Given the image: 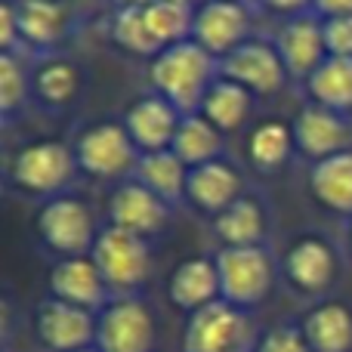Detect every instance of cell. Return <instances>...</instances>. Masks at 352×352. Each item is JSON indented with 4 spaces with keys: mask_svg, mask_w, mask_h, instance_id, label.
Listing matches in <instances>:
<instances>
[{
    "mask_svg": "<svg viewBox=\"0 0 352 352\" xmlns=\"http://www.w3.org/2000/svg\"><path fill=\"white\" fill-rule=\"evenodd\" d=\"M219 78V62L198 47L195 41H182L161 50L148 59V84L158 96L173 102L182 115H195L204 102L210 84Z\"/></svg>",
    "mask_w": 352,
    "mask_h": 352,
    "instance_id": "obj_1",
    "label": "cell"
},
{
    "mask_svg": "<svg viewBox=\"0 0 352 352\" xmlns=\"http://www.w3.org/2000/svg\"><path fill=\"white\" fill-rule=\"evenodd\" d=\"M80 173L74 148L59 140H34L19 146L6 164V179L19 195L50 201L72 188L74 176Z\"/></svg>",
    "mask_w": 352,
    "mask_h": 352,
    "instance_id": "obj_2",
    "label": "cell"
},
{
    "mask_svg": "<svg viewBox=\"0 0 352 352\" xmlns=\"http://www.w3.org/2000/svg\"><path fill=\"white\" fill-rule=\"evenodd\" d=\"M102 226L96 223V213L84 198L65 192L43 201L34 213V235L56 260L68 256H87L96 244Z\"/></svg>",
    "mask_w": 352,
    "mask_h": 352,
    "instance_id": "obj_3",
    "label": "cell"
},
{
    "mask_svg": "<svg viewBox=\"0 0 352 352\" xmlns=\"http://www.w3.org/2000/svg\"><path fill=\"white\" fill-rule=\"evenodd\" d=\"M111 297H136L152 278V248L146 238L105 223L90 250Z\"/></svg>",
    "mask_w": 352,
    "mask_h": 352,
    "instance_id": "obj_4",
    "label": "cell"
},
{
    "mask_svg": "<svg viewBox=\"0 0 352 352\" xmlns=\"http://www.w3.org/2000/svg\"><path fill=\"white\" fill-rule=\"evenodd\" d=\"M260 337L263 334L248 309L217 300L186 316L182 352H256Z\"/></svg>",
    "mask_w": 352,
    "mask_h": 352,
    "instance_id": "obj_5",
    "label": "cell"
},
{
    "mask_svg": "<svg viewBox=\"0 0 352 352\" xmlns=\"http://www.w3.org/2000/svg\"><path fill=\"white\" fill-rule=\"evenodd\" d=\"M84 176L102 182H127L140 164V148L121 121H96L84 127L72 142Z\"/></svg>",
    "mask_w": 352,
    "mask_h": 352,
    "instance_id": "obj_6",
    "label": "cell"
},
{
    "mask_svg": "<svg viewBox=\"0 0 352 352\" xmlns=\"http://www.w3.org/2000/svg\"><path fill=\"white\" fill-rule=\"evenodd\" d=\"M219 269L223 300L238 309H256L272 294L275 285V260L269 248H219L213 254Z\"/></svg>",
    "mask_w": 352,
    "mask_h": 352,
    "instance_id": "obj_7",
    "label": "cell"
},
{
    "mask_svg": "<svg viewBox=\"0 0 352 352\" xmlns=\"http://www.w3.org/2000/svg\"><path fill=\"white\" fill-rule=\"evenodd\" d=\"M158 346V322L146 300L115 297L96 324V349L99 352H155Z\"/></svg>",
    "mask_w": 352,
    "mask_h": 352,
    "instance_id": "obj_8",
    "label": "cell"
},
{
    "mask_svg": "<svg viewBox=\"0 0 352 352\" xmlns=\"http://www.w3.org/2000/svg\"><path fill=\"white\" fill-rule=\"evenodd\" d=\"M96 324L99 312L62 303L56 297L41 300L34 309L37 343L50 352H80L96 346Z\"/></svg>",
    "mask_w": 352,
    "mask_h": 352,
    "instance_id": "obj_9",
    "label": "cell"
},
{
    "mask_svg": "<svg viewBox=\"0 0 352 352\" xmlns=\"http://www.w3.org/2000/svg\"><path fill=\"white\" fill-rule=\"evenodd\" d=\"M219 74L248 87L254 96H272L291 80L275 41H260V37H250L226 59H219Z\"/></svg>",
    "mask_w": 352,
    "mask_h": 352,
    "instance_id": "obj_10",
    "label": "cell"
},
{
    "mask_svg": "<svg viewBox=\"0 0 352 352\" xmlns=\"http://www.w3.org/2000/svg\"><path fill=\"white\" fill-rule=\"evenodd\" d=\"M192 41L213 59H226L232 50L250 41V6L235 0H201L192 19Z\"/></svg>",
    "mask_w": 352,
    "mask_h": 352,
    "instance_id": "obj_11",
    "label": "cell"
},
{
    "mask_svg": "<svg viewBox=\"0 0 352 352\" xmlns=\"http://www.w3.org/2000/svg\"><path fill=\"white\" fill-rule=\"evenodd\" d=\"M281 272H285L287 285L303 297H324L334 287L340 263H337V250L331 248L328 238L322 235H303L287 248L285 260H281Z\"/></svg>",
    "mask_w": 352,
    "mask_h": 352,
    "instance_id": "obj_12",
    "label": "cell"
},
{
    "mask_svg": "<svg viewBox=\"0 0 352 352\" xmlns=\"http://www.w3.org/2000/svg\"><path fill=\"white\" fill-rule=\"evenodd\" d=\"M182 111L173 102H167L158 93H142L127 105V111L121 115L124 130L130 133L133 146L140 148V155L152 152H167L176 140V130L182 124Z\"/></svg>",
    "mask_w": 352,
    "mask_h": 352,
    "instance_id": "obj_13",
    "label": "cell"
},
{
    "mask_svg": "<svg viewBox=\"0 0 352 352\" xmlns=\"http://www.w3.org/2000/svg\"><path fill=\"white\" fill-rule=\"evenodd\" d=\"M294 142L297 155L318 164L334 155H343L352 148V124L340 111L322 109V105L306 102L300 115L294 118Z\"/></svg>",
    "mask_w": 352,
    "mask_h": 352,
    "instance_id": "obj_14",
    "label": "cell"
},
{
    "mask_svg": "<svg viewBox=\"0 0 352 352\" xmlns=\"http://www.w3.org/2000/svg\"><path fill=\"white\" fill-rule=\"evenodd\" d=\"M170 210L173 207L167 204L164 198L148 192V188L136 179L118 182V188L109 198V223L124 232H133V235L146 238V241L158 238L161 232L167 229Z\"/></svg>",
    "mask_w": 352,
    "mask_h": 352,
    "instance_id": "obj_15",
    "label": "cell"
},
{
    "mask_svg": "<svg viewBox=\"0 0 352 352\" xmlns=\"http://www.w3.org/2000/svg\"><path fill=\"white\" fill-rule=\"evenodd\" d=\"M47 287H50V297L62 300V303L80 306V309H90V312H102L115 300L90 254L56 260L47 275Z\"/></svg>",
    "mask_w": 352,
    "mask_h": 352,
    "instance_id": "obj_16",
    "label": "cell"
},
{
    "mask_svg": "<svg viewBox=\"0 0 352 352\" xmlns=\"http://www.w3.org/2000/svg\"><path fill=\"white\" fill-rule=\"evenodd\" d=\"M275 47H278L281 59H285V68H287V74H291V80L303 84V80L328 59L322 19H318L316 12H306V16L281 22L278 34H275Z\"/></svg>",
    "mask_w": 352,
    "mask_h": 352,
    "instance_id": "obj_17",
    "label": "cell"
},
{
    "mask_svg": "<svg viewBox=\"0 0 352 352\" xmlns=\"http://www.w3.org/2000/svg\"><path fill=\"white\" fill-rule=\"evenodd\" d=\"M244 195V179L235 164L226 158L210 161L188 170L186 179V204L204 217H219L226 207H232Z\"/></svg>",
    "mask_w": 352,
    "mask_h": 352,
    "instance_id": "obj_18",
    "label": "cell"
},
{
    "mask_svg": "<svg viewBox=\"0 0 352 352\" xmlns=\"http://www.w3.org/2000/svg\"><path fill=\"white\" fill-rule=\"evenodd\" d=\"M22 50L50 53L72 31V12L62 0H12Z\"/></svg>",
    "mask_w": 352,
    "mask_h": 352,
    "instance_id": "obj_19",
    "label": "cell"
},
{
    "mask_svg": "<svg viewBox=\"0 0 352 352\" xmlns=\"http://www.w3.org/2000/svg\"><path fill=\"white\" fill-rule=\"evenodd\" d=\"M167 294H170V303L186 316L223 300L217 260L213 256H188V260H182L173 269Z\"/></svg>",
    "mask_w": 352,
    "mask_h": 352,
    "instance_id": "obj_20",
    "label": "cell"
},
{
    "mask_svg": "<svg viewBox=\"0 0 352 352\" xmlns=\"http://www.w3.org/2000/svg\"><path fill=\"white\" fill-rule=\"evenodd\" d=\"M219 248H263L269 235V213L256 195L244 192L232 207L210 219Z\"/></svg>",
    "mask_w": 352,
    "mask_h": 352,
    "instance_id": "obj_21",
    "label": "cell"
},
{
    "mask_svg": "<svg viewBox=\"0 0 352 352\" xmlns=\"http://www.w3.org/2000/svg\"><path fill=\"white\" fill-rule=\"evenodd\" d=\"M80 90H84V74L80 65L72 59H59V56H47L41 65L31 72V96L41 109L50 111H65L78 102Z\"/></svg>",
    "mask_w": 352,
    "mask_h": 352,
    "instance_id": "obj_22",
    "label": "cell"
},
{
    "mask_svg": "<svg viewBox=\"0 0 352 352\" xmlns=\"http://www.w3.org/2000/svg\"><path fill=\"white\" fill-rule=\"evenodd\" d=\"M306 188L322 210L352 219V148L312 164L306 173Z\"/></svg>",
    "mask_w": 352,
    "mask_h": 352,
    "instance_id": "obj_23",
    "label": "cell"
},
{
    "mask_svg": "<svg viewBox=\"0 0 352 352\" xmlns=\"http://www.w3.org/2000/svg\"><path fill=\"white\" fill-rule=\"evenodd\" d=\"M300 328L316 352H352V306L346 300H318L306 309Z\"/></svg>",
    "mask_w": 352,
    "mask_h": 352,
    "instance_id": "obj_24",
    "label": "cell"
},
{
    "mask_svg": "<svg viewBox=\"0 0 352 352\" xmlns=\"http://www.w3.org/2000/svg\"><path fill=\"white\" fill-rule=\"evenodd\" d=\"M297 142H294V124L269 118L256 124L248 136V164L263 176H275L291 164Z\"/></svg>",
    "mask_w": 352,
    "mask_h": 352,
    "instance_id": "obj_25",
    "label": "cell"
},
{
    "mask_svg": "<svg viewBox=\"0 0 352 352\" xmlns=\"http://www.w3.org/2000/svg\"><path fill=\"white\" fill-rule=\"evenodd\" d=\"M254 99L256 96L248 90V87H241V84H235V80L219 74V78L210 84V90H207V96H204V102H201L198 111L219 130V133L229 136L248 124L250 111H254Z\"/></svg>",
    "mask_w": 352,
    "mask_h": 352,
    "instance_id": "obj_26",
    "label": "cell"
},
{
    "mask_svg": "<svg viewBox=\"0 0 352 352\" xmlns=\"http://www.w3.org/2000/svg\"><path fill=\"white\" fill-rule=\"evenodd\" d=\"M303 90H306V102L349 115L352 111V59L328 56L303 80Z\"/></svg>",
    "mask_w": 352,
    "mask_h": 352,
    "instance_id": "obj_27",
    "label": "cell"
},
{
    "mask_svg": "<svg viewBox=\"0 0 352 352\" xmlns=\"http://www.w3.org/2000/svg\"><path fill=\"white\" fill-rule=\"evenodd\" d=\"M170 152L188 167V170H192V167H201V164H210V161L223 158L226 133H219V130L213 127L204 115H201V111H195V115L182 118Z\"/></svg>",
    "mask_w": 352,
    "mask_h": 352,
    "instance_id": "obj_28",
    "label": "cell"
},
{
    "mask_svg": "<svg viewBox=\"0 0 352 352\" xmlns=\"http://www.w3.org/2000/svg\"><path fill=\"white\" fill-rule=\"evenodd\" d=\"M130 179L142 182L148 192H155L158 198H164L170 207H176L179 201H186V179H188V167L167 148V152H152V155H140V164Z\"/></svg>",
    "mask_w": 352,
    "mask_h": 352,
    "instance_id": "obj_29",
    "label": "cell"
},
{
    "mask_svg": "<svg viewBox=\"0 0 352 352\" xmlns=\"http://www.w3.org/2000/svg\"><path fill=\"white\" fill-rule=\"evenodd\" d=\"M142 10H146L148 31H152L155 43L161 50L182 41H192L195 6L188 0H148V3H142Z\"/></svg>",
    "mask_w": 352,
    "mask_h": 352,
    "instance_id": "obj_30",
    "label": "cell"
},
{
    "mask_svg": "<svg viewBox=\"0 0 352 352\" xmlns=\"http://www.w3.org/2000/svg\"><path fill=\"white\" fill-rule=\"evenodd\" d=\"M111 41L133 56H148V59H155V56L161 53V47L155 43L152 31H148V25H146V10H142V3L118 6L115 19H111Z\"/></svg>",
    "mask_w": 352,
    "mask_h": 352,
    "instance_id": "obj_31",
    "label": "cell"
},
{
    "mask_svg": "<svg viewBox=\"0 0 352 352\" xmlns=\"http://www.w3.org/2000/svg\"><path fill=\"white\" fill-rule=\"evenodd\" d=\"M31 72L22 65L19 53H0V111L10 124L31 102Z\"/></svg>",
    "mask_w": 352,
    "mask_h": 352,
    "instance_id": "obj_32",
    "label": "cell"
},
{
    "mask_svg": "<svg viewBox=\"0 0 352 352\" xmlns=\"http://www.w3.org/2000/svg\"><path fill=\"white\" fill-rule=\"evenodd\" d=\"M256 352H316L300 324H275L260 337Z\"/></svg>",
    "mask_w": 352,
    "mask_h": 352,
    "instance_id": "obj_33",
    "label": "cell"
},
{
    "mask_svg": "<svg viewBox=\"0 0 352 352\" xmlns=\"http://www.w3.org/2000/svg\"><path fill=\"white\" fill-rule=\"evenodd\" d=\"M322 31H324V47H328V56L352 59V16L322 19Z\"/></svg>",
    "mask_w": 352,
    "mask_h": 352,
    "instance_id": "obj_34",
    "label": "cell"
},
{
    "mask_svg": "<svg viewBox=\"0 0 352 352\" xmlns=\"http://www.w3.org/2000/svg\"><path fill=\"white\" fill-rule=\"evenodd\" d=\"M0 53L22 56V41H19V22H16L12 0H3V6H0Z\"/></svg>",
    "mask_w": 352,
    "mask_h": 352,
    "instance_id": "obj_35",
    "label": "cell"
},
{
    "mask_svg": "<svg viewBox=\"0 0 352 352\" xmlns=\"http://www.w3.org/2000/svg\"><path fill=\"white\" fill-rule=\"evenodd\" d=\"M263 10H269L272 16H281L287 22V19H297V16H306V12H312V0H260Z\"/></svg>",
    "mask_w": 352,
    "mask_h": 352,
    "instance_id": "obj_36",
    "label": "cell"
},
{
    "mask_svg": "<svg viewBox=\"0 0 352 352\" xmlns=\"http://www.w3.org/2000/svg\"><path fill=\"white\" fill-rule=\"evenodd\" d=\"M312 12H316L318 19L352 16V0H312Z\"/></svg>",
    "mask_w": 352,
    "mask_h": 352,
    "instance_id": "obj_37",
    "label": "cell"
},
{
    "mask_svg": "<svg viewBox=\"0 0 352 352\" xmlns=\"http://www.w3.org/2000/svg\"><path fill=\"white\" fill-rule=\"evenodd\" d=\"M235 3H244V6H254V3H260V0H235Z\"/></svg>",
    "mask_w": 352,
    "mask_h": 352,
    "instance_id": "obj_38",
    "label": "cell"
},
{
    "mask_svg": "<svg viewBox=\"0 0 352 352\" xmlns=\"http://www.w3.org/2000/svg\"><path fill=\"white\" fill-rule=\"evenodd\" d=\"M349 248H352V219H349Z\"/></svg>",
    "mask_w": 352,
    "mask_h": 352,
    "instance_id": "obj_39",
    "label": "cell"
},
{
    "mask_svg": "<svg viewBox=\"0 0 352 352\" xmlns=\"http://www.w3.org/2000/svg\"><path fill=\"white\" fill-rule=\"evenodd\" d=\"M80 352H99V349H96V346H90V349H80Z\"/></svg>",
    "mask_w": 352,
    "mask_h": 352,
    "instance_id": "obj_40",
    "label": "cell"
}]
</instances>
